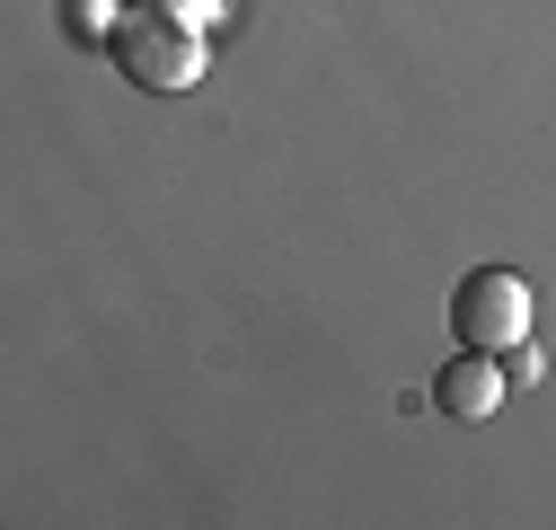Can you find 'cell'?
Returning a JSON list of instances; mask_svg holds the SVG:
<instances>
[{"mask_svg":"<svg viewBox=\"0 0 556 530\" xmlns=\"http://www.w3.org/2000/svg\"><path fill=\"white\" fill-rule=\"evenodd\" d=\"M106 53H115V72H124L132 89H160V98L194 89L203 62H213V45H203V18L186 10V0H132V10H115Z\"/></svg>","mask_w":556,"mask_h":530,"instance_id":"obj_1","label":"cell"},{"mask_svg":"<svg viewBox=\"0 0 556 530\" xmlns=\"http://www.w3.org/2000/svg\"><path fill=\"white\" fill-rule=\"evenodd\" d=\"M504 354H477V345H459L451 363H442V380H433V407L451 416V425H485L504 407Z\"/></svg>","mask_w":556,"mask_h":530,"instance_id":"obj_3","label":"cell"},{"mask_svg":"<svg viewBox=\"0 0 556 530\" xmlns=\"http://www.w3.org/2000/svg\"><path fill=\"white\" fill-rule=\"evenodd\" d=\"M72 36H89V45H106V36H115V18H106V0H72Z\"/></svg>","mask_w":556,"mask_h":530,"instance_id":"obj_4","label":"cell"},{"mask_svg":"<svg viewBox=\"0 0 556 530\" xmlns=\"http://www.w3.org/2000/svg\"><path fill=\"white\" fill-rule=\"evenodd\" d=\"M186 10H194V18H213V10H222V0H186Z\"/></svg>","mask_w":556,"mask_h":530,"instance_id":"obj_6","label":"cell"},{"mask_svg":"<svg viewBox=\"0 0 556 530\" xmlns=\"http://www.w3.org/2000/svg\"><path fill=\"white\" fill-rule=\"evenodd\" d=\"M451 327H459V345L477 354H504L530 337V283L513 275V265H477V275L451 292Z\"/></svg>","mask_w":556,"mask_h":530,"instance_id":"obj_2","label":"cell"},{"mask_svg":"<svg viewBox=\"0 0 556 530\" xmlns=\"http://www.w3.org/2000/svg\"><path fill=\"white\" fill-rule=\"evenodd\" d=\"M504 380H539V345H530V337L504 345Z\"/></svg>","mask_w":556,"mask_h":530,"instance_id":"obj_5","label":"cell"}]
</instances>
